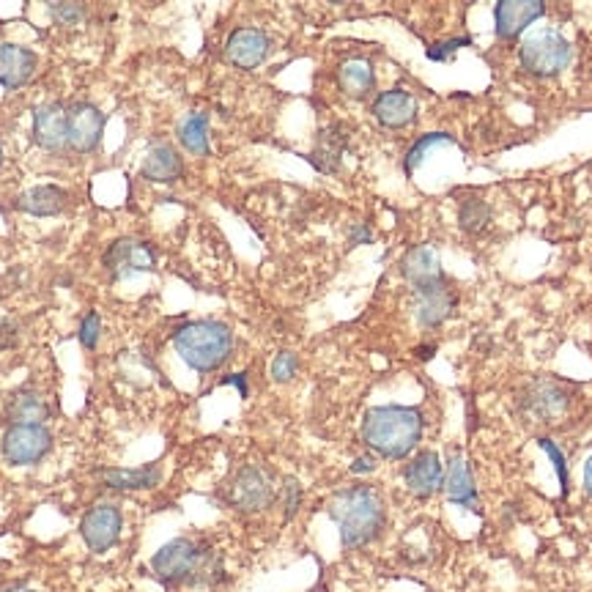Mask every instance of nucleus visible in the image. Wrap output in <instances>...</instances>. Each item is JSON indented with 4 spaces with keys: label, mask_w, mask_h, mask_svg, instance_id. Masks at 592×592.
<instances>
[{
    "label": "nucleus",
    "mask_w": 592,
    "mask_h": 592,
    "mask_svg": "<svg viewBox=\"0 0 592 592\" xmlns=\"http://www.w3.org/2000/svg\"><path fill=\"white\" fill-rule=\"evenodd\" d=\"M422 428L426 420L415 406H376L362 420V442L382 458L401 461L415 453Z\"/></svg>",
    "instance_id": "obj_1"
},
{
    "label": "nucleus",
    "mask_w": 592,
    "mask_h": 592,
    "mask_svg": "<svg viewBox=\"0 0 592 592\" xmlns=\"http://www.w3.org/2000/svg\"><path fill=\"white\" fill-rule=\"evenodd\" d=\"M329 519L338 524L346 548H362L376 541L387 521L384 499L371 486H351L329 499Z\"/></svg>",
    "instance_id": "obj_2"
},
{
    "label": "nucleus",
    "mask_w": 592,
    "mask_h": 592,
    "mask_svg": "<svg viewBox=\"0 0 592 592\" xmlns=\"http://www.w3.org/2000/svg\"><path fill=\"white\" fill-rule=\"evenodd\" d=\"M151 570L167 590H173V587H209L222 579V559L220 554L204 548L189 537H176L154 554Z\"/></svg>",
    "instance_id": "obj_3"
},
{
    "label": "nucleus",
    "mask_w": 592,
    "mask_h": 592,
    "mask_svg": "<svg viewBox=\"0 0 592 592\" xmlns=\"http://www.w3.org/2000/svg\"><path fill=\"white\" fill-rule=\"evenodd\" d=\"M173 349L198 373H214L233 351V333L222 322H189L173 333Z\"/></svg>",
    "instance_id": "obj_4"
},
{
    "label": "nucleus",
    "mask_w": 592,
    "mask_h": 592,
    "mask_svg": "<svg viewBox=\"0 0 592 592\" xmlns=\"http://www.w3.org/2000/svg\"><path fill=\"white\" fill-rule=\"evenodd\" d=\"M519 58L521 67L535 78H554L562 69H568L570 58H573V45L559 31H535L524 39Z\"/></svg>",
    "instance_id": "obj_5"
},
{
    "label": "nucleus",
    "mask_w": 592,
    "mask_h": 592,
    "mask_svg": "<svg viewBox=\"0 0 592 592\" xmlns=\"http://www.w3.org/2000/svg\"><path fill=\"white\" fill-rule=\"evenodd\" d=\"M275 497V480L264 466L255 464H244L242 469H236V475L228 480L225 491H222V499L239 513H260V510L271 508Z\"/></svg>",
    "instance_id": "obj_6"
},
{
    "label": "nucleus",
    "mask_w": 592,
    "mask_h": 592,
    "mask_svg": "<svg viewBox=\"0 0 592 592\" xmlns=\"http://www.w3.org/2000/svg\"><path fill=\"white\" fill-rule=\"evenodd\" d=\"M519 404L524 417L548 426V422H557L568 415L570 404H573V393H570L568 384L557 382V379H535V382L526 384Z\"/></svg>",
    "instance_id": "obj_7"
},
{
    "label": "nucleus",
    "mask_w": 592,
    "mask_h": 592,
    "mask_svg": "<svg viewBox=\"0 0 592 592\" xmlns=\"http://www.w3.org/2000/svg\"><path fill=\"white\" fill-rule=\"evenodd\" d=\"M53 448V433L47 426H9L3 433V458L12 466H31L39 464Z\"/></svg>",
    "instance_id": "obj_8"
},
{
    "label": "nucleus",
    "mask_w": 592,
    "mask_h": 592,
    "mask_svg": "<svg viewBox=\"0 0 592 592\" xmlns=\"http://www.w3.org/2000/svg\"><path fill=\"white\" fill-rule=\"evenodd\" d=\"M102 264L111 271L113 280H127V277L140 275V271H154L156 253L149 242H140V239H116L107 247Z\"/></svg>",
    "instance_id": "obj_9"
},
{
    "label": "nucleus",
    "mask_w": 592,
    "mask_h": 592,
    "mask_svg": "<svg viewBox=\"0 0 592 592\" xmlns=\"http://www.w3.org/2000/svg\"><path fill=\"white\" fill-rule=\"evenodd\" d=\"M121 510L111 502H100L83 515V524H80V535H83L85 546L96 554H105L107 548H113L121 537Z\"/></svg>",
    "instance_id": "obj_10"
},
{
    "label": "nucleus",
    "mask_w": 592,
    "mask_h": 592,
    "mask_svg": "<svg viewBox=\"0 0 592 592\" xmlns=\"http://www.w3.org/2000/svg\"><path fill=\"white\" fill-rule=\"evenodd\" d=\"M105 132V113L91 102H78L69 107V138L67 146L78 154H89L100 146Z\"/></svg>",
    "instance_id": "obj_11"
},
{
    "label": "nucleus",
    "mask_w": 592,
    "mask_h": 592,
    "mask_svg": "<svg viewBox=\"0 0 592 592\" xmlns=\"http://www.w3.org/2000/svg\"><path fill=\"white\" fill-rule=\"evenodd\" d=\"M543 14H546V3H541V0H499L497 9H494L497 36L502 42L519 39Z\"/></svg>",
    "instance_id": "obj_12"
},
{
    "label": "nucleus",
    "mask_w": 592,
    "mask_h": 592,
    "mask_svg": "<svg viewBox=\"0 0 592 592\" xmlns=\"http://www.w3.org/2000/svg\"><path fill=\"white\" fill-rule=\"evenodd\" d=\"M401 275L406 277V282L411 286V291H426V288L442 286L444 269L442 258H439L437 249L431 244H417L401 260Z\"/></svg>",
    "instance_id": "obj_13"
},
{
    "label": "nucleus",
    "mask_w": 592,
    "mask_h": 592,
    "mask_svg": "<svg viewBox=\"0 0 592 592\" xmlns=\"http://www.w3.org/2000/svg\"><path fill=\"white\" fill-rule=\"evenodd\" d=\"M271 39L260 28H236L225 42V58L236 69H258L269 58Z\"/></svg>",
    "instance_id": "obj_14"
},
{
    "label": "nucleus",
    "mask_w": 592,
    "mask_h": 592,
    "mask_svg": "<svg viewBox=\"0 0 592 592\" xmlns=\"http://www.w3.org/2000/svg\"><path fill=\"white\" fill-rule=\"evenodd\" d=\"M69 138V107L61 102H45L34 111V143L45 151H58Z\"/></svg>",
    "instance_id": "obj_15"
},
{
    "label": "nucleus",
    "mask_w": 592,
    "mask_h": 592,
    "mask_svg": "<svg viewBox=\"0 0 592 592\" xmlns=\"http://www.w3.org/2000/svg\"><path fill=\"white\" fill-rule=\"evenodd\" d=\"M404 483L409 488V494H415L417 499H428L437 491H442L444 486V464L433 450H422L415 458L406 464L404 469Z\"/></svg>",
    "instance_id": "obj_16"
},
{
    "label": "nucleus",
    "mask_w": 592,
    "mask_h": 592,
    "mask_svg": "<svg viewBox=\"0 0 592 592\" xmlns=\"http://www.w3.org/2000/svg\"><path fill=\"white\" fill-rule=\"evenodd\" d=\"M444 494H448L450 502L464 510H472V513H477V508H480L475 475H472L469 461H466V455L461 453V450H455L448 461V469H444Z\"/></svg>",
    "instance_id": "obj_17"
},
{
    "label": "nucleus",
    "mask_w": 592,
    "mask_h": 592,
    "mask_svg": "<svg viewBox=\"0 0 592 592\" xmlns=\"http://www.w3.org/2000/svg\"><path fill=\"white\" fill-rule=\"evenodd\" d=\"M411 293H415V318L428 329L442 327L455 313V305H458V300H455V293L450 291L448 282Z\"/></svg>",
    "instance_id": "obj_18"
},
{
    "label": "nucleus",
    "mask_w": 592,
    "mask_h": 592,
    "mask_svg": "<svg viewBox=\"0 0 592 592\" xmlns=\"http://www.w3.org/2000/svg\"><path fill=\"white\" fill-rule=\"evenodd\" d=\"M417 111H420V107H417V100L404 89L382 91L371 107L373 118L387 129L409 127V124L417 118Z\"/></svg>",
    "instance_id": "obj_19"
},
{
    "label": "nucleus",
    "mask_w": 592,
    "mask_h": 592,
    "mask_svg": "<svg viewBox=\"0 0 592 592\" xmlns=\"http://www.w3.org/2000/svg\"><path fill=\"white\" fill-rule=\"evenodd\" d=\"M36 63H39V58L28 47L3 45L0 47V85L7 91L23 89L34 78Z\"/></svg>",
    "instance_id": "obj_20"
},
{
    "label": "nucleus",
    "mask_w": 592,
    "mask_h": 592,
    "mask_svg": "<svg viewBox=\"0 0 592 592\" xmlns=\"http://www.w3.org/2000/svg\"><path fill=\"white\" fill-rule=\"evenodd\" d=\"M346 149H349V129L344 124H333V127L322 129L316 138V149L311 151L307 160L313 162V167L322 173H338L340 162H344Z\"/></svg>",
    "instance_id": "obj_21"
},
{
    "label": "nucleus",
    "mask_w": 592,
    "mask_h": 592,
    "mask_svg": "<svg viewBox=\"0 0 592 592\" xmlns=\"http://www.w3.org/2000/svg\"><path fill=\"white\" fill-rule=\"evenodd\" d=\"M143 178L154 184H173L184 176V162L178 151L167 143H154L143 160Z\"/></svg>",
    "instance_id": "obj_22"
},
{
    "label": "nucleus",
    "mask_w": 592,
    "mask_h": 592,
    "mask_svg": "<svg viewBox=\"0 0 592 592\" xmlns=\"http://www.w3.org/2000/svg\"><path fill=\"white\" fill-rule=\"evenodd\" d=\"M67 189L56 187V184H39V187H31L25 189L23 195H18L14 206H18L20 211H25V214L53 217L67 209Z\"/></svg>",
    "instance_id": "obj_23"
},
{
    "label": "nucleus",
    "mask_w": 592,
    "mask_h": 592,
    "mask_svg": "<svg viewBox=\"0 0 592 592\" xmlns=\"http://www.w3.org/2000/svg\"><path fill=\"white\" fill-rule=\"evenodd\" d=\"M7 417L12 426H45L50 417V406L34 390H18L7 404Z\"/></svg>",
    "instance_id": "obj_24"
},
{
    "label": "nucleus",
    "mask_w": 592,
    "mask_h": 592,
    "mask_svg": "<svg viewBox=\"0 0 592 592\" xmlns=\"http://www.w3.org/2000/svg\"><path fill=\"white\" fill-rule=\"evenodd\" d=\"M338 85L351 100H365L376 89V69L368 58H351L338 69Z\"/></svg>",
    "instance_id": "obj_25"
},
{
    "label": "nucleus",
    "mask_w": 592,
    "mask_h": 592,
    "mask_svg": "<svg viewBox=\"0 0 592 592\" xmlns=\"http://www.w3.org/2000/svg\"><path fill=\"white\" fill-rule=\"evenodd\" d=\"M100 480L113 491H146L162 480L160 466H140V469H102Z\"/></svg>",
    "instance_id": "obj_26"
},
{
    "label": "nucleus",
    "mask_w": 592,
    "mask_h": 592,
    "mask_svg": "<svg viewBox=\"0 0 592 592\" xmlns=\"http://www.w3.org/2000/svg\"><path fill=\"white\" fill-rule=\"evenodd\" d=\"M178 143L193 156L209 154V116L206 113H189L178 124Z\"/></svg>",
    "instance_id": "obj_27"
},
{
    "label": "nucleus",
    "mask_w": 592,
    "mask_h": 592,
    "mask_svg": "<svg viewBox=\"0 0 592 592\" xmlns=\"http://www.w3.org/2000/svg\"><path fill=\"white\" fill-rule=\"evenodd\" d=\"M494 220V211L491 206L486 204V200L480 198V195H464L458 204V225L461 231L472 233V236H477V233L486 231L488 225H491Z\"/></svg>",
    "instance_id": "obj_28"
},
{
    "label": "nucleus",
    "mask_w": 592,
    "mask_h": 592,
    "mask_svg": "<svg viewBox=\"0 0 592 592\" xmlns=\"http://www.w3.org/2000/svg\"><path fill=\"white\" fill-rule=\"evenodd\" d=\"M439 146H455V138H453V135H448V132H428V135H422V138L417 140V143L411 146L409 151H406V160H404L406 176H415L417 167H420L422 162H426L428 151L439 149Z\"/></svg>",
    "instance_id": "obj_29"
},
{
    "label": "nucleus",
    "mask_w": 592,
    "mask_h": 592,
    "mask_svg": "<svg viewBox=\"0 0 592 592\" xmlns=\"http://www.w3.org/2000/svg\"><path fill=\"white\" fill-rule=\"evenodd\" d=\"M297 371H300V357L293 355V351H280V355L271 360V379H275V382H291V379L297 376Z\"/></svg>",
    "instance_id": "obj_30"
},
{
    "label": "nucleus",
    "mask_w": 592,
    "mask_h": 592,
    "mask_svg": "<svg viewBox=\"0 0 592 592\" xmlns=\"http://www.w3.org/2000/svg\"><path fill=\"white\" fill-rule=\"evenodd\" d=\"M50 18L63 28H74L85 20V9L78 3H50Z\"/></svg>",
    "instance_id": "obj_31"
},
{
    "label": "nucleus",
    "mask_w": 592,
    "mask_h": 592,
    "mask_svg": "<svg viewBox=\"0 0 592 592\" xmlns=\"http://www.w3.org/2000/svg\"><path fill=\"white\" fill-rule=\"evenodd\" d=\"M280 497H282V519L291 521L302 504V486L293 480V477H288L280 488Z\"/></svg>",
    "instance_id": "obj_32"
},
{
    "label": "nucleus",
    "mask_w": 592,
    "mask_h": 592,
    "mask_svg": "<svg viewBox=\"0 0 592 592\" xmlns=\"http://www.w3.org/2000/svg\"><path fill=\"white\" fill-rule=\"evenodd\" d=\"M537 444H541V450H546V455L552 458L554 469H557V477H559V486H562V497H565V494H568V483L570 480H568V464H565L562 450H559L557 444H554L552 439H546V437L537 439Z\"/></svg>",
    "instance_id": "obj_33"
},
{
    "label": "nucleus",
    "mask_w": 592,
    "mask_h": 592,
    "mask_svg": "<svg viewBox=\"0 0 592 592\" xmlns=\"http://www.w3.org/2000/svg\"><path fill=\"white\" fill-rule=\"evenodd\" d=\"M100 335H102V322H100V313H85L83 322H80V344H83V349H96V344H100Z\"/></svg>",
    "instance_id": "obj_34"
},
{
    "label": "nucleus",
    "mask_w": 592,
    "mask_h": 592,
    "mask_svg": "<svg viewBox=\"0 0 592 592\" xmlns=\"http://www.w3.org/2000/svg\"><path fill=\"white\" fill-rule=\"evenodd\" d=\"M469 45H472L469 36H455V39L439 42V45L428 47V58H431V61H450L461 47H469Z\"/></svg>",
    "instance_id": "obj_35"
},
{
    "label": "nucleus",
    "mask_w": 592,
    "mask_h": 592,
    "mask_svg": "<svg viewBox=\"0 0 592 592\" xmlns=\"http://www.w3.org/2000/svg\"><path fill=\"white\" fill-rule=\"evenodd\" d=\"M18 344V327L12 322H0V349H12Z\"/></svg>",
    "instance_id": "obj_36"
},
{
    "label": "nucleus",
    "mask_w": 592,
    "mask_h": 592,
    "mask_svg": "<svg viewBox=\"0 0 592 592\" xmlns=\"http://www.w3.org/2000/svg\"><path fill=\"white\" fill-rule=\"evenodd\" d=\"M376 458L373 455H360V458L355 461V464L349 466L351 475H371V472H376Z\"/></svg>",
    "instance_id": "obj_37"
},
{
    "label": "nucleus",
    "mask_w": 592,
    "mask_h": 592,
    "mask_svg": "<svg viewBox=\"0 0 592 592\" xmlns=\"http://www.w3.org/2000/svg\"><path fill=\"white\" fill-rule=\"evenodd\" d=\"M222 384H233V387L239 390V395H242V398H247V376H244V373H233V376H228V379H222Z\"/></svg>",
    "instance_id": "obj_38"
},
{
    "label": "nucleus",
    "mask_w": 592,
    "mask_h": 592,
    "mask_svg": "<svg viewBox=\"0 0 592 592\" xmlns=\"http://www.w3.org/2000/svg\"><path fill=\"white\" fill-rule=\"evenodd\" d=\"M371 242V231L368 225H357L355 233H351V244H368Z\"/></svg>",
    "instance_id": "obj_39"
},
{
    "label": "nucleus",
    "mask_w": 592,
    "mask_h": 592,
    "mask_svg": "<svg viewBox=\"0 0 592 592\" xmlns=\"http://www.w3.org/2000/svg\"><path fill=\"white\" fill-rule=\"evenodd\" d=\"M584 491L592 497V455L587 458V464H584Z\"/></svg>",
    "instance_id": "obj_40"
},
{
    "label": "nucleus",
    "mask_w": 592,
    "mask_h": 592,
    "mask_svg": "<svg viewBox=\"0 0 592 592\" xmlns=\"http://www.w3.org/2000/svg\"><path fill=\"white\" fill-rule=\"evenodd\" d=\"M433 351H437V346H420V349H417V357H422V360H431Z\"/></svg>",
    "instance_id": "obj_41"
},
{
    "label": "nucleus",
    "mask_w": 592,
    "mask_h": 592,
    "mask_svg": "<svg viewBox=\"0 0 592 592\" xmlns=\"http://www.w3.org/2000/svg\"><path fill=\"white\" fill-rule=\"evenodd\" d=\"M3 592H36V590H28V587H12V590H3Z\"/></svg>",
    "instance_id": "obj_42"
},
{
    "label": "nucleus",
    "mask_w": 592,
    "mask_h": 592,
    "mask_svg": "<svg viewBox=\"0 0 592 592\" xmlns=\"http://www.w3.org/2000/svg\"><path fill=\"white\" fill-rule=\"evenodd\" d=\"M0 165H3V146H0Z\"/></svg>",
    "instance_id": "obj_43"
}]
</instances>
